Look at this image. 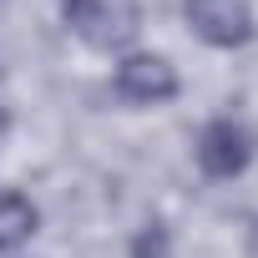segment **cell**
I'll use <instances>...</instances> for the list:
<instances>
[{
    "label": "cell",
    "mask_w": 258,
    "mask_h": 258,
    "mask_svg": "<svg viewBox=\"0 0 258 258\" xmlns=\"http://www.w3.org/2000/svg\"><path fill=\"white\" fill-rule=\"evenodd\" d=\"M61 21L91 51H126L142 31L137 0H61Z\"/></svg>",
    "instance_id": "cell-1"
},
{
    "label": "cell",
    "mask_w": 258,
    "mask_h": 258,
    "mask_svg": "<svg viewBox=\"0 0 258 258\" xmlns=\"http://www.w3.org/2000/svg\"><path fill=\"white\" fill-rule=\"evenodd\" d=\"M192 157H198L203 177L228 182V177L248 172V162L258 157V132H253L243 116H213L203 132H198V142H192Z\"/></svg>",
    "instance_id": "cell-2"
},
{
    "label": "cell",
    "mask_w": 258,
    "mask_h": 258,
    "mask_svg": "<svg viewBox=\"0 0 258 258\" xmlns=\"http://www.w3.org/2000/svg\"><path fill=\"white\" fill-rule=\"evenodd\" d=\"M116 96L126 106H162L182 91L177 81V66L167 56H152V51H137V56H121L116 61V76H111Z\"/></svg>",
    "instance_id": "cell-3"
},
{
    "label": "cell",
    "mask_w": 258,
    "mask_h": 258,
    "mask_svg": "<svg viewBox=\"0 0 258 258\" xmlns=\"http://www.w3.org/2000/svg\"><path fill=\"white\" fill-rule=\"evenodd\" d=\"M182 16L218 51H238L258 36V21L248 11V0H182Z\"/></svg>",
    "instance_id": "cell-4"
},
{
    "label": "cell",
    "mask_w": 258,
    "mask_h": 258,
    "mask_svg": "<svg viewBox=\"0 0 258 258\" xmlns=\"http://www.w3.org/2000/svg\"><path fill=\"white\" fill-rule=\"evenodd\" d=\"M36 228H41V208L16 187H0V253H16L21 243H31Z\"/></svg>",
    "instance_id": "cell-5"
},
{
    "label": "cell",
    "mask_w": 258,
    "mask_h": 258,
    "mask_svg": "<svg viewBox=\"0 0 258 258\" xmlns=\"http://www.w3.org/2000/svg\"><path fill=\"white\" fill-rule=\"evenodd\" d=\"M147 253H152V258L167 253V228H162V223H147V233L137 238V258H147Z\"/></svg>",
    "instance_id": "cell-6"
},
{
    "label": "cell",
    "mask_w": 258,
    "mask_h": 258,
    "mask_svg": "<svg viewBox=\"0 0 258 258\" xmlns=\"http://www.w3.org/2000/svg\"><path fill=\"white\" fill-rule=\"evenodd\" d=\"M11 132V111H6V101H0V137Z\"/></svg>",
    "instance_id": "cell-7"
}]
</instances>
